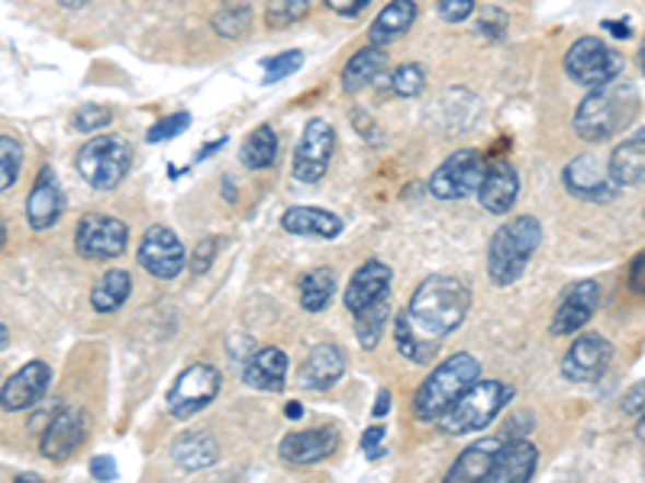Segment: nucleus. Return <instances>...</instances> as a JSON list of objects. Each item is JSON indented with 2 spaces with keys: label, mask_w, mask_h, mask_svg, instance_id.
<instances>
[{
  "label": "nucleus",
  "mask_w": 645,
  "mask_h": 483,
  "mask_svg": "<svg viewBox=\"0 0 645 483\" xmlns=\"http://www.w3.org/2000/svg\"><path fill=\"white\" fill-rule=\"evenodd\" d=\"M471 291L449 274H430L407 309L394 319V339L397 352L413 364H430L439 342L452 335L461 319L468 316Z\"/></svg>",
  "instance_id": "1"
},
{
  "label": "nucleus",
  "mask_w": 645,
  "mask_h": 483,
  "mask_svg": "<svg viewBox=\"0 0 645 483\" xmlns=\"http://www.w3.org/2000/svg\"><path fill=\"white\" fill-rule=\"evenodd\" d=\"M478 374H481V364L474 355L468 352H458L452 355L449 362H443L417 390L413 397V413L420 423H439L446 413L452 410V403L471 387L478 384Z\"/></svg>",
  "instance_id": "2"
},
{
  "label": "nucleus",
  "mask_w": 645,
  "mask_h": 483,
  "mask_svg": "<svg viewBox=\"0 0 645 483\" xmlns=\"http://www.w3.org/2000/svg\"><path fill=\"white\" fill-rule=\"evenodd\" d=\"M542 241V226L536 216H514L507 220L494 236H491V245H488V278L497 284V287H507L523 278L529 258L536 255Z\"/></svg>",
  "instance_id": "3"
},
{
  "label": "nucleus",
  "mask_w": 645,
  "mask_h": 483,
  "mask_svg": "<svg viewBox=\"0 0 645 483\" xmlns=\"http://www.w3.org/2000/svg\"><path fill=\"white\" fill-rule=\"evenodd\" d=\"M636 110V91L626 84H603L594 87L575 110V132L587 142L613 139Z\"/></svg>",
  "instance_id": "4"
},
{
  "label": "nucleus",
  "mask_w": 645,
  "mask_h": 483,
  "mask_svg": "<svg viewBox=\"0 0 645 483\" xmlns=\"http://www.w3.org/2000/svg\"><path fill=\"white\" fill-rule=\"evenodd\" d=\"M511 397H514L511 384H504V380H478L452 403V410L439 420V425H443L446 435L478 432V428L491 425L504 413Z\"/></svg>",
  "instance_id": "5"
},
{
  "label": "nucleus",
  "mask_w": 645,
  "mask_h": 483,
  "mask_svg": "<svg viewBox=\"0 0 645 483\" xmlns=\"http://www.w3.org/2000/svg\"><path fill=\"white\" fill-rule=\"evenodd\" d=\"M132 149L124 136H94L78 152V175L94 190H114L127 178Z\"/></svg>",
  "instance_id": "6"
},
{
  "label": "nucleus",
  "mask_w": 645,
  "mask_h": 483,
  "mask_svg": "<svg viewBox=\"0 0 645 483\" xmlns=\"http://www.w3.org/2000/svg\"><path fill=\"white\" fill-rule=\"evenodd\" d=\"M565 71L572 81H578L584 87H603V84H613V78L623 71V59L620 52L607 49L603 39L597 36H580L578 43L568 49L565 56Z\"/></svg>",
  "instance_id": "7"
},
{
  "label": "nucleus",
  "mask_w": 645,
  "mask_h": 483,
  "mask_svg": "<svg viewBox=\"0 0 645 483\" xmlns=\"http://www.w3.org/2000/svg\"><path fill=\"white\" fill-rule=\"evenodd\" d=\"M488 172V158L478 149H461L449 155L430 178V193L439 200H465L471 193H478V187L484 181Z\"/></svg>",
  "instance_id": "8"
},
{
  "label": "nucleus",
  "mask_w": 645,
  "mask_h": 483,
  "mask_svg": "<svg viewBox=\"0 0 645 483\" xmlns=\"http://www.w3.org/2000/svg\"><path fill=\"white\" fill-rule=\"evenodd\" d=\"M220 370L213 364H191L178 374V380L172 384L165 403H168V413L175 420H191L197 416L203 407L213 403V397L220 393Z\"/></svg>",
  "instance_id": "9"
},
{
  "label": "nucleus",
  "mask_w": 645,
  "mask_h": 483,
  "mask_svg": "<svg viewBox=\"0 0 645 483\" xmlns=\"http://www.w3.org/2000/svg\"><path fill=\"white\" fill-rule=\"evenodd\" d=\"M127 239V223L117 216H107V213H91L74 229V248L87 261H110V258L124 255Z\"/></svg>",
  "instance_id": "10"
},
{
  "label": "nucleus",
  "mask_w": 645,
  "mask_h": 483,
  "mask_svg": "<svg viewBox=\"0 0 645 483\" xmlns=\"http://www.w3.org/2000/svg\"><path fill=\"white\" fill-rule=\"evenodd\" d=\"M332 152H336V129L322 117H314L304 126V136L294 152V178L304 184L320 181L329 168Z\"/></svg>",
  "instance_id": "11"
},
{
  "label": "nucleus",
  "mask_w": 645,
  "mask_h": 483,
  "mask_svg": "<svg viewBox=\"0 0 645 483\" xmlns=\"http://www.w3.org/2000/svg\"><path fill=\"white\" fill-rule=\"evenodd\" d=\"M136 258H139V264H142L152 278L172 281V278L181 274L188 255H185L181 239H178L168 226H152V229L142 236V241H139Z\"/></svg>",
  "instance_id": "12"
},
{
  "label": "nucleus",
  "mask_w": 645,
  "mask_h": 483,
  "mask_svg": "<svg viewBox=\"0 0 645 483\" xmlns=\"http://www.w3.org/2000/svg\"><path fill=\"white\" fill-rule=\"evenodd\" d=\"M610 358H613V349L603 335H580L568 349V355L562 358V374L572 384H594L610 367Z\"/></svg>",
  "instance_id": "13"
},
{
  "label": "nucleus",
  "mask_w": 645,
  "mask_h": 483,
  "mask_svg": "<svg viewBox=\"0 0 645 483\" xmlns=\"http://www.w3.org/2000/svg\"><path fill=\"white\" fill-rule=\"evenodd\" d=\"M49 380H52V370L43 362H30L23 364L0 390V407L16 413V410H30L33 403H39L49 390Z\"/></svg>",
  "instance_id": "14"
},
{
  "label": "nucleus",
  "mask_w": 645,
  "mask_h": 483,
  "mask_svg": "<svg viewBox=\"0 0 645 483\" xmlns=\"http://www.w3.org/2000/svg\"><path fill=\"white\" fill-rule=\"evenodd\" d=\"M562 181L568 187V193H575L580 200H597V203H603V200H613V197H617V184L610 181L607 165H603L600 158H594V155H580V158H575V162L565 168Z\"/></svg>",
  "instance_id": "15"
},
{
  "label": "nucleus",
  "mask_w": 645,
  "mask_h": 483,
  "mask_svg": "<svg viewBox=\"0 0 645 483\" xmlns=\"http://www.w3.org/2000/svg\"><path fill=\"white\" fill-rule=\"evenodd\" d=\"M597 303H600L597 281H580L575 287H568L562 303H559V309H555L552 332L555 335H575V332H580V326L594 316Z\"/></svg>",
  "instance_id": "16"
},
{
  "label": "nucleus",
  "mask_w": 645,
  "mask_h": 483,
  "mask_svg": "<svg viewBox=\"0 0 645 483\" xmlns=\"http://www.w3.org/2000/svg\"><path fill=\"white\" fill-rule=\"evenodd\" d=\"M536 461H539V451H536L532 441H526V438L501 441L488 483H529L532 471H536Z\"/></svg>",
  "instance_id": "17"
},
{
  "label": "nucleus",
  "mask_w": 645,
  "mask_h": 483,
  "mask_svg": "<svg viewBox=\"0 0 645 483\" xmlns=\"http://www.w3.org/2000/svg\"><path fill=\"white\" fill-rule=\"evenodd\" d=\"M336 448H339L336 428H304V432H291L281 441V458L288 464H317L322 458H329Z\"/></svg>",
  "instance_id": "18"
},
{
  "label": "nucleus",
  "mask_w": 645,
  "mask_h": 483,
  "mask_svg": "<svg viewBox=\"0 0 645 483\" xmlns=\"http://www.w3.org/2000/svg\"><path fill=\"white\" fill-rule=\"evenodd\" d=\"M64 210V193L59 181H56V172L52 168H43V175L33 184V193L26 200V216H30V226L33 229H52L59 223Z\"/></svg>",
  "instance_id": "19"
},
{
  "label": "nucleus",
  "mask_w": 645,
  "mask_h": 483,
  "mask_svg": "<svg viewBox=\"0 0 645 483\" xmlns=\"http://www.w3.org/2000/svg\"><path fill=\"white\" fill-rule=\"evenodd\" d=\"M516 193H519V178H516L514 165H511V162H494V165H488L484 181L478 187L481 207H484L488 213H494V216H504V213L514 210Z\"/></svg>",
  "instance_id": "20"
},
{
  "label": "nucleus",
  "mask_w": 645,
  "mask_h": 483,
  "mask_svg": "<svg viewBox=\"0 0 645 483\" xmlns=\"http://www.w3.org/2000/svg\"><path fill=\"white\" fill-rule=\"evenodd\" d=\"M387 291H390V268H387L385 261H365V264L352 274L349 291H345L342 301H345V309L355 316L359 309L385 301Z\"/></svg>",
  "instance_id": "21"
},
{
  "label": "nucleus",
  "mask_w": 645,
  "mask_h": 483,
  "mask_svg": "<svg viewBox=\"0 0 645 483\" xmlns=\"http://www.w3.org/2000/svg\"><path fill=\"white\" fill-rule=\"evenodd\" d=\"M84 432H87L84 413H81V410H64V413H59V416L49 423L46 435H43V455H46L49 461H64V458H71V455L81 448Z\"/></svg>",
  "instance_id": "22"
},
{
  "label": "nucleus",
  "mask_w": 645,
  "mask_h": 483,
  "mask_svg": "<svg viewBox=\"0 0 645 483\" xmlns=\"http://www.w3.org/2000/svg\"><path fill=\"white\" fill-rule=\"evenodd\" d=\"M342 374H345V355H342V349L332 345V342H320V345H314V352L307 355V362L301 364L297 380L307 390H329Z\"/></svg>",
  "instance_id": "23"
},
{
  "label": "nucleus",
  "mask_w": 645,
  "mask_h": 483,
  "mask_svg": "<svg viewBox=\"0 0 645 483\" xmlns=\"http://www.w3.org/2000/svg\"><path fill=\"white\" fill-rule=\"evenodd\" d=\"M645 132L636 129L633 139H623L607 162V175L617 187H640L645 175Z\"/></svg>",
  "instance_id": "24"
},
{
  "label": "nucleus",
  "mask_w": 645,
  "mask_h": 483,
  "mask_svg": "<svg viewBox=\"0 0 645 483\" xmlns=\"http://www.w3.org/2000/svg\"><path fill=\"white\" fill-rule=\"evenodd\" d=\"M501 438H481L474 445H468L458 461L452 464V471L446 474V483H488L491 464L497 458Z\"/></svg>",
  "instance_id": "25"
},
{
  "label": "nucleus",
  "mask_w": 645,
  "mask_h": 483,
  "mask_svg": "<svg viewBox=\"0 0 645 483\" xmlns=\"http://www.w3.org/2000/svg\"><path fill=\"white\" fill-rule=\"evenodd\" d=\"M281 226L291 236H314V239H336L342 233V220L320 207H291L281 216Z\"/></svg>",
  "instance_id": "26"
},
{
  "label": "nucleus",
  "mask_w": 645,
  "mask_h": 483,
  "mask_svg": "<svg viewBox=\"0 0 645 483\" xmlns=\"http://www.w3.org/2000/svg\"><path fill=\"white\" fill-rule=\"evenodd\" d=\"M413 20H417V3L413 0H390L385 10L375 16V23L368 26L372 46L385 49L387 43L400 39L413 26Z\"/></svg>",
  "instance_id": "27"
},
{
  "label": "nucleus",
  "mask_w": 645,
  "mask_h": 483,
  "mask_svg": "<svg viewBox=\"0 0 645 483\" xmlns=\"http://www.w3.org/2000/svg\"><path fill=\"white\" fill-rule=\"evenodd\" d=\"M243 380L256 390L278 393L288 380V355L281 349H261V352H256V358L246 364Z\"/></svg>",
  "instance_id": "28"
},
{
  "label": "nucleus",
  "mask_w": 645,
  "mask_h": 483,
  "mask_svg": "<svg viewBox=\"0 0 645 483\" xmlns=\"http://www.w3.org/2000/svg\"><path fill=\"white\" fill-rule=\"evenodd\" d=\"M172 458H175V464L185 468V471H203V468L216 464L220 445H216V438L207 435V432H188V435H181V438L175 441Z\"/></svg>",
  "instance_id": "29"
},
{
  "label": "nucleus",
  "mask_w": 645,
  "mask_h": 483,
  "mask_svg": "<svg viewBox=\"0 0 645 483\" xmlns=\"http://www.w3.org/2000/svg\"><path fill=\"white\" fill-rule=\"evenodd\" d=\"M387 56L385 49H378V46H365V49H359L349 64H345V71H342V87L345 91H362V87H368L382 71H385Z\"/></svg>",
  "instance_id": "30"
},
{
  "label": "nucleus",
  "mask_w": 645,
  "mask_h": 483,
  "mask_svg": "<svg viewBox=\"0 0 645 483\" xmlns=\"http://www.w3.org/2000/svg\"><path fill=\"white\" fill-rule=\"evenodd\" d=\"M129 287H132V281H129L127 271L114 268V271H107V274L97 281V287L91 291V306H94L97 313H117V309L127 303Z\"/></svg>",
  "instance_id": "31"
},
{
  "label": "nucleus",
  "mask_w": 645,
  "mask_h": 483,
  "mask_svg": "<svg viewBox=\"0 0 645 483\" xmlns=\"http://www.w3.org/2000/svg\"><path fill=\"white\" fill-rule=\"evenodd\" d=\"M274 158H278V136H274V129L271 126L253 129L246 136V142H243V162L253 172H265V168L274 165Z\"/></svg>",
  "instance_id": "32"
},
{
  "label": "nucleus",
  "mask_w": 645,
  "mask_h": 483,
  "mask_svg": "<svg viewBox=\"0 0 645 483\" xmlns=\"http://www.w3.org/2000/svg\"><path fill=\"white\" fill-rule=\"evenodd\" d=\"M332 294H336V274L329 268H314V271L304 274V281H301V306L307 313L326 309L329 301H332Z\"/></svg>",
  "instance_id": "33"
},
{
  "label": "nucleus",
  "mask_w": 645,
  "mask_h": 483,
  "mask_svg": "<svg viewBox=\"0 0 645 483\" xmlns=\"http://www.w3.org/2000/svg\"><path fill=\"white\" fill-rule=\"evenodd\" d=\"M387 316H390L387 297L385 301L372 303V306H365V309H359V313H355V335H359L362 349H375V345L382 342V332H385Z\"/></svg>",
  "instance_id": "34"
},
{
  "label": "nucleus",
  "mask_w": 645,
  "mask_h": 483,
  "mask_svg": "<svg viewBox=\"0 0 645 483\" xmlns=\"http://www.w3.org/2000/svg\"><path fill=\"white\" fill-rule=\"evenodd\" d=\"M20 165H23V145H20V139L0 136V193L16 184Z\"/></svg>",
  "instance_id": "35"
},
{
  "label": "nucleus",
  "mask_w": 645,
  "mask_h": 483,
  "mask_svg": "<svg viewBox=\"0 0 645 483\" xmlns=\"http://www.w3.org/2000/svg\"><path fill=\"white\" fill-rule=\"evenodd\" d=\"M253 26V10L249 7H226L213 16V30L226 39H239L246 36Z\"/></svg>",
  "instance_id": "36"
},
{
  "label": "nucleus",
  "mask_w": 645,
  "mask_h": 483,
  "mask_svg": "<svg viewBox=\"0 0 645 483\" xmlns=\"http://www.w3.org/2000/svg\"><path fill=\"white\" fill-rule=\"evenodd\" d=\"M307 7H310V0H268L265 23L271 30H284V26L297 23L307 13Z\"/></svg>",
  "instance_id": "37"
},
{
  "label": "nucleus",
  "mask_w": 645,
  "mask_h": 483,
  "mask_svg": "<svg viewBox=\"0 0 645 483\" xmlns=\"http://www.w3.org/2000/svg\"><path fill=\"white\" fill-rule=\"evenodd\" d=\"M390 87H394V94H400V97H417V94L426 87V71H423L417 61H407V64H400V68L394 71Z\"/></svg>",
  "instance_id": "38"
},
{
  "label": "nucleus",
  "mask_w": 645,
  "mask_h": 483,
  "mask_svg": "<svg viewBox=\"0 0 645 483\" xmlns=\"http://www.w3.org/2000/svg\"><path fill=\"white\" fill-rule=\"evenodd\" d=\"M191 126V117L188 114H172V117H165V120H159L152 129H149V142L155 145V142H165V139H175V136H181L185 129Z\"/></svg>",
  "instance_id": "39"
},
{
  "label": "nucleus",
  "mask_w": 645,
  "mask_h": 483,
  "mask_svg": "<svg viewBox=\"0 0 645 483\" xmlns=\"http://www.w3.org/2000/svg\"><path fill=\"white\" fill-rule=\"evenodd\" d=\"M301 64H304V56H301V52H281V56L265 61V81H281V78L294 74Z\"/></svg>",
  "instance_id": "40"
},
{
  "label": "nucleus",
  "mask_w": 645,
  "mask_h": 483,
  "mask_svg": "<svg viewBox=\"0 0 645 483\" xmlns=\"http://www.w3.org/2000/svg\"><path fill=\"white\" fill-rule=\"evenodd\" d=\"M478 33L488 36V39H501L507 33V13L497 10V7H488L478 13Z\"/></svg>",
  "instance_id": "41"
},
{
  "label": "nucleus",
  "mask_w": 645,
  "mask_h": 483,
  "mask_svg": "<svg viewBox=\"0 0 645 483\" xmlns=\"http://www.w3.org/2000/svg\"><path fill=\"white\" fill-rule=\"evenodd\" d=\"M110 120H114V114H110L107 107H81V110L74 114V129H81V132H94V129L110 126Z\"/></svg>",
  "instance_id": "42"
},
{
  "label": "nucleus",
  "mask_w": 645,
  "mask_h": 483,
  "mask_svg": "<svg viewBox=\"0 0 645 483\" xmlns=\"http://www.w3.org/2000/svg\"><path fill=\"white\" fill-rule=\"evenodd\" d=\"M474 3L478 0H439V16L449 20V23H461V20L471 16Z\"/></svg>",
  "instance_id": "43"
},
{
  "label": "nucleus",
  "mask_w": 645,
  "mask_h": 483,
  "mask_svg": "<svg viewBox=\"0 0 645 483\" xmlns=\"http://www.w3.org/2000/svg\"><path fill=\"white\" fill-rule=\"evenodd\" d=\"M91 478L101 483L117 481V461H114L110 455H97V458H91Z\"/></svg>",
  "instance_id": "44"
},
{
  "label": "nucleus",
  "mask_w": 645,
  "mask_h": 483,
  "mask_svg": "<svg viewBox=\"0 0 645 483\" xmlns=\"http://www.w3.org/2000/svg\"><path fill=\"white\" fill-rule=\"evenodd\" d=\"M372 0H326V7L339 16H359Z\"/></svg>",
  "instance_id": "45"
},
{
  "label": "nucleus",
  "mask_w": 645,
  "mask_h": 483,
  "mask_svg": "<svg viewBox=\"0 0 645 483\" xmlns=\"http://www.w3.org/2000/svg\"><path fill=\"white\" fill-rule=\"evenodd\" d=\"M213 251H216V239H203L200 245H197V251H194V271H197V274L210 268Z\"/></svg>",
  "instance_id": "46"
},
{
  "label": "nucleus",
  "mask_w": 645,
  "mask_h": 483,
  "mask_svg": "<svg viewBox=\"0 0 645 483\" xmlns=\"http://www.w3.org/2000/svg\"><path fill=\"white\" fill-rule=\"evenodd\" d=\"M382 438H385V425H372V428L362 435V448H365L368 458L382 455Z\"/></svg>",
  "instance_id": "47"
},
{
  "label": "nucleus",
  "mask_w": 645,
  "mask_h": 483,
  "mask_svg": "<svg viewBox=\"0 0 645 483\" xmlns=\"http://www.w3.org/2000/svg\"><path fill=\"white\" fill-rule=\"evenodd\" d=\"M603 30L607 33H617V39H630L633 36V30L626 23H617V20H603Z\"/></svg>",
  "instance_id": "48"
},
{
  "label": "nucleus",
  "mask_w": 645,
  "mask_h": 483,
  "mask_svg": "<svg viewBox=\"0 0 645 483\" xmlns=\"http://www.w3.org/2000/svg\"><path fill=\"white\" fill-rule=\"evenodd\" d=\"M633 410L640 416V410H643V384H636V390H630V397H626V413H633Z\"/></svg>",
  "instance_id": "49"
},
{
  "label": "nucleus",
  "mask_w": 645,
  "mask_h": 483,
  "mask_svg": "<svg viewBox=\"0 0 645 483\" xmlns=\"http://www.w3.org/2000/svg\"><path fill=\"white\" fill-rule=\"evenodd\" d=\"M633 281H636V294H643V255H636V261H633Z\"/></svg>",
  "instance_id": "50"
},
{
  "label": "nucleus",
  "mask_w": 645,
  "mask_h": 483,
  "mask_svg": "<svg viewBox=\"0 0 645 483\" xmlns=\"http://www.w3.org/2000/svg\"><path fill=\"white\" fill-rule=\"evenodd\" d=\"M387 410H390V393L382 390V393H378V403H375V420H382Z\"/></svg>",
  "instance_id": "51"
},
{
  "label": "nucleus",
  "mask_w": 645,
  "mask_h": 483,
  "mask_svg": "<svg viewBox=\"0 0 645 483\" xmlns=\"http://www.w3.org/2000/svg\"><path fill=\"white\" fill-rule=\"evenodd\" d=\"M284 413H288L291 420H301V416H304V407H301V403H288V410H284Z\"/></svg>",
  "instance_id": "52"
},
{
  "label": "nucleus",
  "mask_w": 645,
  "mask_h": 483,
  "mask_svg": "<svg viewBox=\"0 0 645 483\" xmlns=\"http://www.w3.org/2000/svg\"><path fill=\"white\" fill-rule=\"evenodd\" d=\"M59 3H62L64 10H81V7H84L87 0H59Z\"/></svg>",
  "instance_id": "53"
},
{
  "label": "nucleus",
  "mask_w": 645,
  "mask_h": 483,
  "mask_svg": "<svg viewBox=\"0 0 645 483\" xmlns=\"http://www.w3.org/2000/svg\"><path fill=\"white\" fill-rule=\"evenodd\" d=\"M13 483H43V478L39 474H20Z\"/></svg>",
  "instance_id": "54"
},
{
  "label": "nucleus",
  "mask_w": 645,
  "mask_h": 483,
  "mask_svg": "<svg viewBox=\"0 0 645 483\" xmlns=\"http://www.w3.org/2000/svg\"><path fill=\"white\" fill-rule=\"evenodd\" d=\"M7 339H10V332H7V326H3V322H0V349H3V345H7Z\"/></svg>",
  "instance_id": "55"
},
{
  "label": "nucleus",
  "mask_w": 645,
  "mask_h": 483,
  "mask_svg": "<svg viewBox=\"0 0 645 483\" xmlns=\"http://www.w3.org/2000/svg\"><path fill=\"white\" fill-rule=\"evenodd\" d=\"M3 241H7V226L0 223V248H3Z\"/></svg>",
  "instance_id": "56"
}]
</instances>
